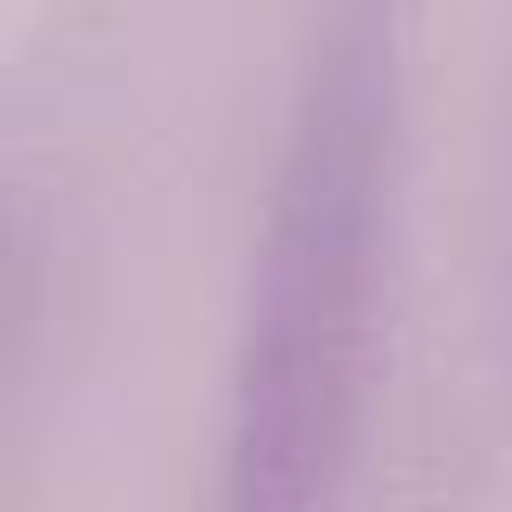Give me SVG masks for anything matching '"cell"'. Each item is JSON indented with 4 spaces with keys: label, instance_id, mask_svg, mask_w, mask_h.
I'll return each instance as SVG.
<instances>
[{
    "label": "cell",
    "instance_id": "1",
    "mask_svg": "<svg viewBox=\"0 0 512 512\" xmlns=\"http://www.w3.org/2000/svg\"><path fill=\"white\" fill-rule=\"evenodd\" d=\"M400 184V24L336 8L296 72L264 224L248 248L240 336L224 376L216 512H336L368 368Z\"/></svg>",
    "mask_w": 512,
    "mask_h": 512
}]
</instances>
